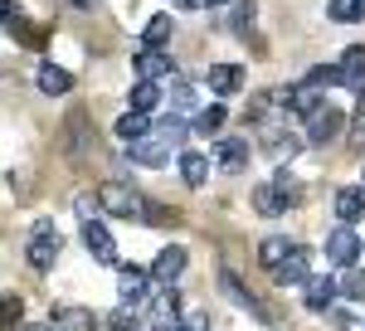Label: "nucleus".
Here are the masks:
<instances>
[{"instance_id":"1","label":"nucleus","mask_w":365,"mask_h":331,"mask_svg":"<svg viewBox=\"0 0 365 331\" xmlns=\"http://www.w3.org/2000/svg\"><path fill=\"white\" fill-rule=\"evenodd\" d=\"M185 137H190L185 117H161V127H156L146 141L132 146V161H137V166H166L170 151H180V146H185Z\"/></svg>"},{"instance_id":"2","label":"nucleus","mask_w":365,"mask_h":331,"mask_svg":"<svg viewBox=\"0 0 365 331\" xmlns=\"http://www.w3.org/2000/svg\"><path fill=\"white\" fill-rule=\"evenodd\" d=\"M341 132H346V112L331 108V103H322V108L307 117V146H331Z\"/></svg>"},{"instance_id":"3","label":"nucleus","mask_w":365,"mask_h":331,"mask_svg":"<svg viewBox=\"0 0 365 331\" xmlns=\"http://www.w3.org/2000/svg\"><path fill=\"white\" fill-rule=\"evenodd\" d=\"M322 253H327V263H336V268H356V258H361V239H356V229L336 224V229L327 234Z\"/></svg>"},{"instance_id":"4","label":"nucleus","mask_w":365,"mask_h":331,"mask_svg":"<svg viewBox=\"0 0 365 331\" xmlns=\"http://www.w3.org/2000/svg\"><path fill=\"white\" fill-rule=\"evenodd\" d=\"M117 297H122V307H146L151 302V268H122L117 273Z\"/></svg>"},{"instance_id":"5","label":"nucleus","mask_w":365,"mask_h":331,"mask_svg":"<svg viewBox=\"0 0 365 331\" xmlns=\"http://www.w3.org/2000/svg\"><path fill=\"white\" fill-rule=\"evenodd\" d=\"M244 63H210V73H205V88H210V98L215 103H225V98H234L239 88H244Z\"/></svg>"},{"instance_id":"6","label":"nucleus","mask_w":365,"mask_h":331,"mask_svg":"<svg viewBox=\"0 0 365 331\" xmlns=\"http://www.w3.org/2000/svg\"><path fill=\"white\" fill-rule=\"evenodd\" d=\"M307 277H312V248H302V244L273 268V282H278V287H302Z\"/></svg>"},{"instance_id":"7","label":"nucleus","mask_w":365,"mask_h":331,"mask_svg":"<svg viewBox=\"0 0 365 331\" xmlns=\"http://www.w3.org/2000/svg\"><path fill=\"white\" fill-rule=\"evenodd\" d=\"M249 137H220L215 141V166L225 170V175H239L244 166H249Z\"/></svg>"},{"instance_id":"8","label":"nucleus","mask_w":365,"mask_h":331,"mask_svg":"<svg viewBox=\"0 0 365 331\" xmlns=\"http://www.w3.org/2000/svg\"><path fill=\"white\" fill-rule=\"evenodd\" d=\"M58 253H63L58 229H54V234H34V239H29V248H25V258H29V268H34V273H49V268L58 263Z\"/></svg>"},{"instance_id":"9","label":"nucleus","mask_w":365,"mask_h":331,"mask_svg":"<svg viewBox=\"0 0 365 331\" xmlns=\"http://www.w3.org/2000/svg\"><path fill=\"white\" fill-rule=\"evenodd\" d=\"M185 263H190V253H185V248L180 244H166L161 248V253H156V263H151V282H175V277L185 273Z\"/></svg>"},{"instance_id":"10","label":"nucleus","mask_w":365,"mask_h":331,"mask_svg":"<svg viewBox=\"0 0 365 331\" xmlns=\"http://www.w3.org/2000/svg\"><path fill=\"white\" fill-rule=\"evenodd\" d=\"M83 248L98 258V263H117V239L108 234V224H103V220H88L83 224Z\"/></svg>"},{"instance_id":"11","label":"nucleus","mask_w":365,"mask_h":331,"mask_svg":"<svg viewBox=\"0 0 365 331\" xmlns=\"http://www.w3.org/2000/svg\"><path fill=\"white\" fill-rule=\"evenodd\" d=\"M161 78H175L170 54H161V49H141L137 54V83H161Z\"/></svg>"},{"instance_id":"12","label":"nucleus","mask_w":365,"mask_h":331,"mask_svg":"<svg viewBox=\"0 0 365 331\" xmlns=\"http://www.w3.org/2000/svg\"><path fill=\"white\" fill-rule=\"evenodd\" d=\"M336 220L346 224V229H356V224L365 220V190L361 185H341L336 190Z\"/></svg>"},{"instance_id":"13","label":"nucleus","mask_w":365,"mask_h":331,"mask_svg":"<svg viewBox=\"0 0 365 331\" xmlns=\"http://www.w3.org/2000/svg\"><path fill=\"white\" fill-rule=\"evenodd\" d=\"M336 78L346 83V88L365 93V44H351V49L341 54V63H336Z\"/></svg>"},{"instance_id":"14","label":"nucleus","mask_w":365,"mask_h":331,"mask_svg":"<svg viewBox=\"0 0 365 331\" xmlns=\"http://www.w3.org/2000/svg\"><path fill=\"white\" fill-rule=\"evenodd\" d=\"M103 317L93 307H58L54 312V331H98Z\"/></svg>"},{"instance_id":"15","label":"nucleus","mask_w":365,"mask_h":331,"mask_svg":"<svg viewBox=\"0 0 365 331\" xmlns=\"http://www.w3.org/2000/svg\"><path fill=\"white\" fill-rule=\"evenodd\" d=\"M336 277H307L302 282V302H307V312H327V307L336 302Z\"/></svg>"},{"instance_id":"16","label":"nucleus","mask_w":365,"mask_h":331,"mask_svg":"<svg viewBox=\"0 0 365 331\" xmlns=\"http://www.w3.org/2000/svg\"><path fill=\"white\" fill-rule=\"evenodd\" d=\"M151 317H156V327L151 331H166V327H175V322H180V292H175V287H170V292H151Z\"/></svg>"},{"instance_id":"17","label":"nucleus","mask_w":365,"mask_h":331,"mask_svg":"<svg viewBox=\"0 0 365 331\" xmlns=\"http://www.w3.org/2000/svg\"><path fill=\"white\" fill-rule=\"evenodd\" d=\"M210 170H215V161H210L205 151H180V180H185L190 190H200V185L210 180Z\"/></svg>"},{"instance_id":"18","label":"nucleus","mask_w":365,"mask_h":331,"mask_svg":"<svg viewBox=\"0 0 365 331\" xmlns=\"http://www.w3.org/2000/svg\"><path fill=\"white\" fill-rule=\"evenodd\" d=\"M34 83H39V93H44V98H63V93L73 88V73H68V68H58V63H44V68L34 73Z\"/></svg>"},{"instance_id":"19","label":"nucleus","mask_w":365,"mask_h":331,"mask_svg":"<svg viewBox=\"0 0 365 331\" xmlns=\"http://www.w3.org/2000/svg\"><path fill=\"white\" fill-rule=\"evenodd\" d=\"M151 137V117H141V112H127V117H117V141L132 151L137 141Z\"/></svg>"},{"instance_id":"20","label":"nucleus","mask_w":365,"mask_h":331,"mask_svg":"<svg viewBox=\"0 0 365 331\" xmlns=\"http://www.w3.org/2000/svg\"><path fill=\"white\" fill-rule=\"evenodd\" d=\"M220 287H225V292H229V302H234V307H244V312H253L258 322L268 317V312H263V302H258V297H249V292H244V282H239V277L229 273V268H225V273H220Z\"/></svg>"},{"instance_id":"21","label":"nucleus","mask_w":365,"mask_h":331,"mask_svg":"<svg viewBox=\"0 0 365 331\" xmlns=\"http://www.w3.org/2000/svg\"><path fill=\"white\" fill-rule=\"evenodd\" d=\"M170 29H175L170 15H151V20L141 25V44H146V49H161V44H170Z\"/></svg>"},{"instance_id":"22","label":"nucleus","mask_w":365,"mask_h":331,"mask_svg":"<svg viewBox=\"0 0 365 331\" xmlns=\"http://www.w3.org/2000/svg\"><path fill=\"white\" fill-rule=\"evenodd\" d=\"M292 239H282V234H273V239H263V244H258V263H263V268H268V273H273V268H278L282 258H287V253H292Z\"/></svg>"},{"instance_id":"23","label":"nucleus","mask_w":365,"mask_h":331,"mask_svg":"<svg viewBox=\"0 0 365 331\" xmlns=\"http://www.w3.org/2000/svg\"><path fill=\"white\" fill-rule=\"evenodd\" d=\"M20 327H25V297L5 292L0 297V331H20Z\"/></svg>"},{"instance_id":"24","label":"nucleus","mask_w":365,"mask_h":331,"mask_svg":"<svg viewBox=\"0 0 365 331\" xmlns=\"http://www.w3.org/2000/svg\"><path fill=\"white\" fill-rule=\"evenodd\" d=\"M127 103H132V112H156V103H161V83H132V93H127Z\"/></svg>"},{"instance_id":"25","label":"nucleus","mask_w":365,"mask_h":331,"mask_svg":"<svg viewBox=\"0 0 365 331\" xmlns=\"http://www.w3.org/2000/svg\"><path fill=\"white\" fill-rule=\"evenodd\" d=\"M365 15V0H327V20L331 25H356Z\"/></svg>"},{"instance_id":"26","label":"nucleus","mask_w":365,"mask_h":331,"mask_svg":"<svg viewBox=\"0 0 365 331\" xmlns=\"http://www.w3.org/2000/svg\"><path fill=\"white\" fill-rule=\"evenodd\" d=\"M253 210H258V215H268V220L287 210V205H282V195L273 190V180H263V185H253Z\"/></svg>"},{"instance_id":"27","label":"nucleus","mask_w":365,"mask_h":331,"mask_svg":"<svg viewBox=\"0 0 365 331\" xmlns=\"http://www.w3.org/2000/svg\"><path fill=\"white\" fill-rule=\"evenodd\" d=\"M225 103H210V108L195 117V137H220V127H225Z\"/></svg>"},{"instance_id":"28","label":"nucleus","mask_w":365,"mask_h":331,"mask_svg":"<svg viewBox=\"0 0 365 331\" xmlns=\"http://www.w3.org/2000/svg\"><path fill=\"white\" fill-rule=\"evenodd\" d=\"M341 297H351V302H365V268H346V277L336 282Z\"/></svg>"},{"instance_id":"29","label":"nucleus","mask_w":365,"mask_h":331,"mask_svg":"<svg viewBox=\"0 0 365 331\" xmlns=\"http://www.w3.org/2000/svg\"><path fill=\"white\" fill-rule=\"evenodd\" d=\"M253 15H258V5H253V0L234 5V15H229V29H234V34H249V29H253Z\"/></svg>"},{"instance_id":"30","label":"nucleus","mask_w":365,"mask_h":331,"mask_svg":"<svg viewBox=\"0 0 365 331\" xmlns=\"http://www.w3.org/2000/svg\"><path fill=\"white\" fill-rule=\"evenodd\" d=\"M73 210H78V220H98V215H103V210H98V190H78L73 195Z\"/></svg>"},{"instance_id":"31","label":"nucleus","mask_w":365,"mask_h":331,"mask_svg":"<svg viewBox=\"0 0 365 331\" xmlns=\"http://www.w3.org/2000/svg\"><path fill=\"white\" fill-rule=\"evenodd\" d=\"M108 331H141L137 312H132V307H117L113 317H108Z\"/></svg>"},{"instance_id":"32","label":"nucleus","mask_w":365,"mask_h":331,"mask_svg":"<svg viewBox=\"0 0 365 331\" xmlns=\"http://www.w3.org/2000/svg\"><path fill=\"white\" fill-rule=\"evenodd\" d=\"M170 108H175V112H190V108H195V93H190V83H170Z\"/></svg>"},{"instance_id":"33","label":"nucleus","mask_w":365,"mask_h":331,"mask_svg":"<svg viewBox=\"0 0 365 331\" xmlns=\"http://www.w3.org/2000/svg\"><path fill=\"white\" fill-rule=\"evenodd\" d=\"M356 137H365V93L356 98Z\"/></svg>"},{"instance_id":"34","label":"nucleus","mask_w":365,"mask_h":331,"mask_svg":"<svg viewBox=\"0 0 365 331\" xmlns=\"http://www.w3.org/2000/svg\"><path fill=\"white\" fill-rule=\"evenodd\" d=\"M15 20V0H0V25H10Z\"/></svg>"},{"instance_id":"35","label":"nucleus","mask_w":365,"mask_h":331,"mask_svg":"<svg viewBox=\"0 0 365 331\" xmlns=\"http://www.w3.org/2000/svg\"><path fill=\"white\" fill-rule=\"evenodd\" d=\"M175 5H180V10H205L210 0H175Z\"/></svg>"},{"instance_id":"36","label":"nucleus","mask_w":365,"mask_h":331,"mask_svg":"<svg viewBox=\"0 0 365 331\" xmlns=\"http://www.w3.org/2000/svg\"><path fill=\"white\" fill-rule=\"evenodd\" d=\"M20 331H54V327H39V322H25Z\"/></svg>"},{"instance_id":"37","label":"nucleus","mask_w":365,"mask_h":331,"mask_svg":"<svg viewBox=\"0 0 365 331\" xmlns=\"http://www.w3.org/2000/svg\"><path fill=\"white\" fill-rule=\"evenodd\" d=\"M73 5H98V0H73Z\"/></svg>"},{"instance_id":"38","label":"nucleus","mask_w":365,"mask_h":331,"mask_svg":"<svg viewBox=\"0 0 365 331\" xmlns=\"http://www.w3.org/2000/svg\"><path fill=\"white\" fill-rule=\"evenodd\" d=\"M361 190H365V170H361Z\"/></svg>"}]
</instances>
